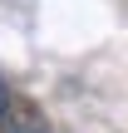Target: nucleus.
<instances>
[{
	"instance_id": "obj_2",
	"label": "nucleus",
	"mask_w": 128,
	"mask_h": 133,
	"mask_svg": "<svg viewBox=\"0 0 128 133\" xmlns=\"http://www.w3.org/2000/svg\"><path fill=\"white\" fill-rule=\"evenodd\" d=\"M15 104H20V99H15V89H10V84L0 79V123L10 118V109H15Z\"/></svg>"
},
{
	"instance_id": "obj_1",
	"label": "nucleus",
	"mask_w": 128,
	"mask_h": 133,
	"mask_svg": "<svg viewBox=\"0 0 128 133\" xmlns=\"http://www.w3.org/2000/svg\"><path fill=\"white\" fill-rule=\"evenodd\" d=\"M0 133H54V128H49L44 109H35V104H25V99H20V104L10 109V118L0 123Z\"/></svg>"
}]
</instances>
